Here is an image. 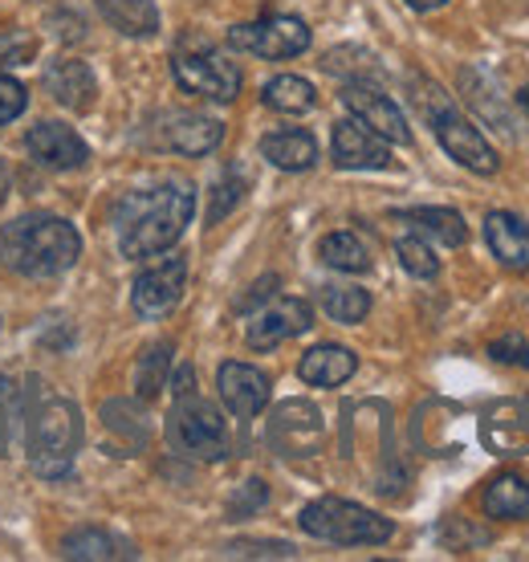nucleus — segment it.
I'll use <instances>...</instances> for the list:
<instances>
[{
  "mask_svg": "<svg viewBox=\"0 0 529 562\" xmlns=\"http://www.w3.org/2000/svg\"><path fill=\"white\" fill-rule=\"evenodd\" d=\"M195 192L183 180H168L147 192H131L114 212L119 225V254L126 261L159 257L183 237V228L192 225Z\"/></svg>",
  "mask_w": 529,
  "mask_h": 562,
  "instance_id": "obj_1",
  "label": "nucleus"
},
{
  "mask_svg": "<svg viewBox=\"0 0 529 562\" xmlns=\"http://www.w3.org/2000/svg\"><path fill=\"white\" fill-rule=\"evenodd\" d=\"M25 432L33 473L45 481H57L70 473L74 457L82 449V412L70 395L33 380L25 400Z\"/></svg>",
  "mask_w": 529,
  "mask_h": 562,
  "instance_id": "obj_2",
  "label": "nucleus"
},
{
  "mask_svg": "<svg viewBox=\"0 0 529 562\" xmlns=\"http://www.w3.org/2000/svg\"><path fill=\"white\" fill-rule=\"evenodd\" d=\"M82 237L70 221L49 216V212H29L0 228V261L25 273V278H57L78 266Z\"/></svg>",
  "mask_w": 529,
  "mask_h": 562,
  "instance_id": "obj_3",
  "label": "nucleus"
},
{
  "mask_svg": "<svg viewBox=\"0 0 529 562\" xmlns=\"http://www.w3.org/2000/svg\"><path fill=\"white\" fill-rule=\"evenodd\" d=\"M297 521L309 538L335 542V547H383L395 535L391 518L359 506V502H347V497H318L302 509Z\"/></svg>",
  "mask_w": 529,
  "mask_h": 562,
  "instance_id": "obj_4",
  "label": "nucleus"
},
{
  "mask_svg": "<svg viewBox=\"0 0 529 562\" xmlns=\"http://www.w3.org/2000/svg\"><path fill=\"white\" fill-rule=\"evenodd\" d=\"M171 449L192 461H224L228 457V424L200 392L176 395V408L168 416Z\"/></svg>",
  "mask_w": 529,
  "mask_h": 562,
  "instance_id": "obj_5",
  "label": "nucleus"
},
{
  "mask_svg": "<svg viewBox=\"0 0 529 562\" xmlns=\"http://www.w3.org/2000/svg\"><path fill=\"white\" fill-rule=\"evenodd\" d=\"M416 102L424 106V114H428V123H432L440 147L457 159L460 168L476 171V176H497V168H502L497 151L488 147L485 135H481L464 114H457V106H452L440 90L428 86V94H416Z\"/></svg>",
  "mask_w": 529,
  "mask_h": 562,
  "instance_id": "obj_6",
  "label": "nucleus"
},
{
  "mask_svg": "<svg viewBox=\"0 0 529 562\" xmlns=\"http://www.w3.org/2000/svg\"><path fill=\"white\" fill-rule=\"evenodd\" d=\"M171 74H176V82L180 90L188 94H200V99H212V102H233L240 94V70L233 61H224L221 54H212V49H200V45H183L171 54Z\"/></svg>",
  "mask_w": 529,
  "mask_h": 562,
  "instance_id": "obj_7",
  "label": "nucleus"
},
{
  "mask_svg": "<svg viewBox=\"0 0 529 562\" xmlns=\"http://www.w3.org/2000/svg\"><path fill=\"white\" fill-rule=\"evenodd\" d=\"M228 45L245 49V54L269 57V61H285V57H297L309 49V29L302 16H261V21L228 29Z\"/></svg>",
  "mask_w": 529,
  "mask_h": 562,
  "instance_id": "obj_8",
  "label": "nucleus"
},
{
  "mask_svg": "<svg viewBox=\"0 0 529 562\" xmlns=\"http://www.w3.org/2000/svg\"><path fill=\"white\" fill-rule=\"evenodd\" d=\"M183 290H188V257H159L155 266H147L135 278V290H131V306L139 318H168L171 310L183 302Z\"/></svg>",
  "mask_w": 529,
  "mask_h": 562,
  "instance_id": "obj_9",
  "label": "nucleus"
},
{
  "mask_svg": "<svg viewBox=\"0 0 529 562\" xmlns=\"http://www.w3.org/2000/svg\"><path fill=\"white\" fill-rule=\"evenodd\" d=\"M322 440H326V424L309 400H285L269 420V445L278 457H290V461L314 457L322 449Z\"/></svg>",
  "mask_w": 529,
  "mask_h": 562,
  "instance_id": "obj_10",
  "label": "nucleus"
},
{
  "mask_svg": "<svg viewBox=\"0 0 529 562\" xmlns=\"http://www.w3.org/2000/svg\"><path fill=\"white\" fill-rule=\"evenodd\" d=\"M309 326H314V306L306 297H269L249 318L245 338H249L252 351H273L285 338L306 335Z\"/></svg>",
  "mask_w": 529,
  "mask_h": 562,
  "instance_id": "obj_11",
  "label": "nucleus"
},
{
  "mask_svg": "<svg viewBox=\"0 0 529 562\" xmlns=\"http://www.w3.org/2000/svg\"><path fill=\"white\" fill-rule=\"evenodd\" d=\"M342 106H347L354 119H359L362 127H371L379 135V139H387V143H412V127H407V119L404 111L395 106V102L379 90V86L371 82H347L342 86Z\"/></svg>",
  "mask_w": 529,
  "mask_h": 562,
  "instance_id": "obj_12",
  "label": "nucleus"
},
{
  "mask_svg": "<svg viewBox=\"0 0 529 562\" xmlns=\"http://www.w3.org/2000/svg\"><path fill=\"white\" fill-rule=\"evenodd\" d=\"M216 387H221L224 408L233 412V416H240V420L261 416L264 404H269V395H273V383H269V375H264L261 367L237 363V359L221 363V371H216Z\"/></svg>",
  "mask_w": 529,
  "mask_h": 562,
  "instance_id": "obj_13",
  "label": "nucleus"
},
{
  "mask_svg": "<svg viewBox=\"0 0 529 562\" xmlns=\"http://www.w3.org/2000/svg\"><path fill=\"white\" fill-rule=\"evenodd\" d=\"M25 151L49 171H74L90 159V147L82 143V135L66 127V123H49V119L37 123V127H29Z\"/></svg>",
  "mask_w": 529,
  "mask_h": 562,
  "instance_id": "obj_14",
  "label": "nucleus"
},
{
  "mask_svg": "<svg viewBox=\"0 0 529 562\" xmlns=\"http://www.w3.org/2000/svg\"><path fill=\"white\" fill-rule=\"evenodd\" d=\"M330 151H335L338 168H347V171L391 168L387 139H379L375 131L362 127L359 119H342V123H335V135H330Z\"/></svg>",
  "mask_w": 529,
  "mask_h": 562,
  "instance_id": "obj_15",
  "label": "nucleus"
},
{
  "mask_svg": "<svg viewBox=\"0 0 529 562\" xmlns=\"http://www.w3.org/2000/svg\"><path fill=\"white\" fill-rule=\"evenodd\" d=\"M159 135H164V147H168V151L200 159V155H212L224 143V123L221 119H209V114L176 111L164 119Z\"/></svg>",
  "mask_w": 529,
  "mask_h": 562,
  "instance_id": "obj_16",
  "label": "nucleus"
},
{
  "mask_svg": "<svg viewBox=\"0 0 529 562\" xmlns=\"http://www.w3.org/2000/svg\"><path fill=\"white\" fill-rule=\"evenodd\" d=\"M45 90L54 94V102H61L66 111H90L98 99V78L94 70L78 61V57H61L45 70Z\"/></svg>",
  "mask_w": 529,
  "mask_h": 562,
  "instance_id": "obj_17",
  "label": "nucleus"
},
{
  "mask_svg": "<svg viewBox=\"0 0 529 562\" xmlns=\"http://www.w3.org/2000/svg\"><path fill=\"white\" fill-rule=\"evenodd\" d=\"M485 240L493 257L502 261L505 269H517V273H526L529 269V225L514 212H488L485 216Z\"/></svg>",
  "mask_w": 529,
  "mask_h": 562,
  "instance_id": "obj_18",
  "label": "nucleus"
},
{
  "mask_svg": "<svg viewBox=\"0 0 529 562\" xmlns=\"http://www.w3.org/2000/svg\"><path fill=\"white\" fill-rule=\"evenodd\" d=\"M354 371H359L354 351L338 347V342H322V347L302 355V363H297V375H302L309 387H342Z\"/></svg>",
  "mask_w": 529,
  "mask_h": 562,
  "instance_id": "obj_19",
  "label": "nucleus"
},
{
  "mask_svg": "<svg viewBox=\"0 0 529 562\" xmlns=\"http://www.w3.org/2000/svg\"><path fill=\"white\" fill-rule=\"evenodd\" d=\"M261 155L281 171H309L318 164V143L309 131L285 127V131H269L261 139Z\"/></svg>",
  "mask_w": 529,
  "mask_h": 562,
  "instance_id": "obj_20",
  "label": "nucleus"
},
{
  "mask_svg": "<svg viewBox=\"0 0 529 562\" xmlns=\"http://www.w3.org/2000/svg\"><path fill=\"white\" fill-rule=\"evenodd\" d=\"M488 518L497 521H526L529 518V481L517 477V473H502L485 485V497H481Z\"/></svg>",
  "mask_w": 529,
  "mask_h": 562,
  "instance_id": "obj_21",
  "label": "nucleus"
},
{
  "mask_svg": "<svg viewBox=\"0 0 529 562\" xmlns=\"http://www.w3.org/2000/svg\"><path fill=\"white\" fill-rule=\"evenodd\" d=\"M61 554L66 559H82V562H111V559H135L131 542L106 535L98 526H82V530H70L61 538Z\"/></svg>",
  "mask_w": 529,
  "mask_h": 562,
  "instance_id": "obj_22",
  "label": "nucleus"
},
{
  "mask_svg": "<svg viewBox=\"0 0 529 562\" xmlns=\"http://www.w3.org/2000/svg\"><path fill=\"white\" fill-rule=\"evenodd\" d=\"M102 424H106L114 445L126 449V457L139 452L147 445V436H151V424L143 420L139 404H131V400H106L102 404Z\"/></svg>",
  "mask_w": 529,
  "mask_h": 562,
  "instance_id": "obj_23",
  "label": "nucleus"
},
{
  "mask_svg": "<svg viewBox=\"0 0 529 562\" xmlns=\"http://www.w3.org/2000/svg\"><path fill=\"white\" fill-rule=\"evenodd\" d=\"M98 9L126 37H155L159 33V9H155V0H98Z\"/></svg>",
  "mask_w": 529,
  "mask_h": 562,
  "instance_id": "obj_24",
  "label": "nucleus"
},
{
  "mask_svg": "<svg viewBox=\"0 0 529 562\" xmlns=\"http://www.w3.org/2000/svg\"><path fill=\"white\" fill-rule=\"evenodd\" d=\"M261 102L278 114H306L318 106V90L306 78H297V74H278V78L264 82Z\"/></svg>",
  "mask_w": 529,
  "mask_h": 562,
  "instance_id": "obj_25",
  "label": "nucleus"
},
{
  "mask_svg": "<svg viewBox=\"0 0 529 562\" xmlns=\"http://www.w3.org/2000/svg\"><path fill=\"white\" fill-rule=\"evenodd\" d=\"M399 221H407L419 237L440 240L444 249H460V245L469 240V228L460 221V212H452V209H412V212H404Z\"/></svg>",
  "mask_w": 529,
  "mask_h": 562,
  "instance_id": "obj_26",
  "label": "nucleus"
},
{
  "mask_svg": "<svg viewBox=\"0 0 529 562\" xmlns=\"http://www.w3.org/2000/svg\"><path fill=\"white\" fill-rule=\"evenodd\" d=\"M318 257L322 266L338 269V273H367L371 269V249L354 233H330V237H322Z\"/></svg>",
  "mask_w": 529,
  "mask_h": 562,
  "instance_id": "obj_27",
  "label": "nucleus"
},
{
  "mask_svg": "<svg viewBox=\"0 0 529 562\" xmlns=\"http://www.w3.org/2000/svg\"><path fill=\"white\" fill-rule=\"evenodd\" d=\"M171 347L168 338L164 342H151L147 351L139 355V367H135V395L151 404L155 395L164 392V383H168V371H171Z\"/></svg>",
  "mask_w": 529,
  "mask_h": 562,
  "instance_id": "obj_28",
  "label": "nucleus"
},
{
  "mask_svg": "<svg viewBox=\"0 0 529 562\" xmlns=\"http://www.w3.org/2000/svg\"><path fill=\"white\" fill-rule=\"evenodd\" d=\"M322 310L342 326H354L371 314V294L359 285H322Z\"/></svg>",
  "mask_w": 529,
  "mask_h": 562,
  "instance_id": "obj_29",
  "label": "nucleus"
},
{
  "mask_svg": "<svg viewBox=\"0 0 529 562\" xmlns=\"http://www.w3.org/2000/svg\"><path fill=\"white\" fill-rule=\"evenodd\" d=\"M395 257H399V266H404L412 278L432 281L436 273H440V257L432 254V245L424 237H399L395 240Z\"/></svg>",
  "mask_w": 529,
  "mask_h": 562,
  "instance_id": "obj_30",
  "label": "nucleus"
},
{
  "mask_svg": "<svg viewBox=\"0 0 529 562\" xmlns=\"http://www.w3.org/2000/svg\"><path fill=\"white\" fill-rule=\"evenodd\" d=\"M460 86H464V94H469V102H473L476 111L485 114L488 123H497V131H514V127H509V114H505V106L493 99V90L481 82V74L464 70V74H460Z\"/></svg>",
  "mask_w": 529,
  "mask_h": 562,
  "instance_id": "obj_31",
  "label": "nucleus"
},
{
  "mask_svg": "<svg viewBox=\"0 0 529 562\" xmlns=\"http://www.w3.org/2000/svg\"><path fill=\"white\" fill-rule=\"evenodd\" d=\"M240 196H245V176L237 168H224V176L212 188V204H209V225H221L228 212L237 209Z\"/></svg>",
  "mask_w": 529,
  "mask_h": 562,
  "instance_id": "obj_32",
  "label": "nucleus"
},
{
  "mask_svg": "<svg viewBox=\"0 0 529 562\" xmlns=\"http://www.w3.org/2000/svg\"><path fill=\"white\" fill-rule=\"evenodd\" d=\"M371 61H375V57L362 54V49H330V54L322 57V70L326 74H354V82H362V78H371V74H375Z\"/></svg>",
  "mask_w": 529,
  "mask_h": 562,
  "instance_id": "obj_33",
  "label": "nucleus"
},
{
  "mask_svg": "<svg viewBox=\"0 0 529 562\" xmlns=\"http://www.w3.org/2000/svg\"><path fill=\"white\" fill-rule=\"evenodd\" d=\"M269 502V485H264L261 477H252V481H245L233 497H228V518L233 521H240V518H252L257 509Z\"/></svg>",
  "mask_w": 529,
  "mask_h": 562,
  "instance_id": "obj_34",
  "label": "nucleus"
},
{
  "mask_svg": "<svg viewBox=\"0 0 529 562\" xmlns=\"http://www.w3.org/2000/svg\"><path fill=\"white\" fill-rule=\"evenodd\" d=\"M224 559H297L290 542H233L224 547Z\"/></svg>",
  "mask_w": 529,
  "mask_h": 562,
  "instance_id": "obj_35",
  "label": "nucleus"
},
{
  "mask_svg": "<svg viewBox=\"0 0 529 562\" xmlns=\"http://www.w3.org/2000/svg\"><path fill=\"white\" fill-rule=\"evenodd\" d=\"M29 106V90L16 78H9V74H0V127L4 123H13L16 114Z\"/></svg>",
  "mask_w": 529,
  "mask_h": 562,
  "instance_id": "obj_36",
  "label": "nucleus"
},
{
  "mask_svg": "<svg viewBox=\"0 0 529 562\" xmlns=\"http://www.w3.org/2000/svg\"><path fill=\"white\" fill-rule=\"evenodd\" d=\"M488 355H493L497 363L529 367V338H521V335H505V338H497V342L488 347Z\"/></svg>",
  "mask_w": 529,
  "mask_h": 562,
  "instance_id": "obj_37",
  "label": "nucleus"
},
{
  "mask_svg": "<svg viewBox=\"0 0 529 562\" xmlns=\"http://www.w3.org/2000/svg\"><path fill=\"white\" fill-rule=\"evenodd\" d=\"M273 285H278V278H261V281H257V285H252V290H249V294L240 297L237 310H252V306H257V302H264V297L273 294Z\"/></svg>",
  "mask_w": 529,
  "mask_h": 562,
  "instance_id": "obj_38",
  "label": "nucleus"
},
{
  "mask_svg": "<svg viewBox=\"0 0 529 562\" xmlns=\"http://www.w3.org/2000/svg\"><path fill=\"white\" fill-rule=\"evenodd\" d=\"M407 9H416V13H432V9H444L448 0H404Z\"/></svg>",
  "mask_w": 529,
  "mask_h": 562,
  "instance_id": "obj_39",
  "label": "nucleus"
},
{
  "mask_svg": "<svg viewBox=\"0 0 529 562\" xmlns=\"http://www.w3.org/2000/svg\"><path fill=\"white\" fill-rule=\"evenodd\" d=\"M4 196H9V171L0 164V204H4Z\"/></svg>",
  "mask_w": 529,
  "mask_h": 562,
  "instance_id": "obj_40",
  "label": "nucleus"
},
{
  "mask_svg": "<svg viewBox=\"0 0 529 562\" xmlns=\"http://www.w3.org/2000/svg\"><path fill=\"white\" fill-rule=\"evenodd\" d=\"M517 106H521V111H526V119H529V86H526V90H517Z\"/></svg>",
  "mask_w": 529,
  "mask_h": 562,
  "instance_id": "obj_41",
  "label": "nucleus"
},
{
  "mask_svg": "<svg viewBox=\"0 0 529 562\" xmlns=\"http://www.w3.org/2000/svg\"><path fill=\"white\" fill-rule=\"evenodd\" d=\"M521 424L529 428V392H526V404H521Z\"/></svg>",
  "mask_w": 529,
  "mask_h": 562,
  "instance_id": "obj_42",
  "label": "nucleus"
},
{
  "mask_svg": "<svg viewBox=\"0 0 529 562\" xmlns=\"http://www.w3.org/2000/svg\"><path fill=\"white\" fill-rule=\"evenodd\" d=\"M0 440H4V420H0Z\"/></svg>",
  "mask_w": 529,
  "mask_h": 562,
  "instance_id": "obj_43",
  "label": "nucleus"
}]
</instances>
